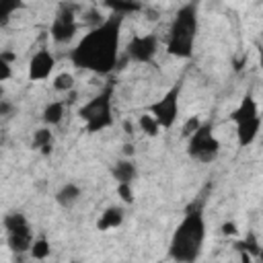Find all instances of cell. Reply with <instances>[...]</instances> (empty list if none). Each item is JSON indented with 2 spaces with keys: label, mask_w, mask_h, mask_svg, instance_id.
Instances as JSON below:
<instances>
[{
  "label": "cell",
  "mask_w": 263,
  "mask_h": 263,
  "mask_svg": "<svg viewBox=\"0 0 263 263\" xmlns=\"http://www.w3.org/2000/svg\"><path fill=\"white\" fill-rule=\"evenodd\" d=\"M123 18L119 14H109L103 25L90 29L70 51V62L99 76H107L115 70L119 62V41Z\"/></svg>",
  "instance_id": "obj_1"
},
{
  "label": "cell",
  "mask_w": 263,
  "mask_h": 263,
  "mask_svg": "<svg viewBox=\"0 0 263 263\" xmlns=\"http://www.w3.org/2000/svg\"><path fill=\"white\" fill-rule=\"evenodd\" d=\"M208 226L201 210H189L183 220L177 224L171 242H168V257L175 263H193L201 255L205 242Z\"/></svg>",
  "instance_id": "obj_2"
},
{
  "label": "cell",
  "mask_w": 263,
  "mask_h": 263,
  "mask_svg": "<svg viewBox=\"0 0 263 263\" xmlns=\"http://www.w3.org/2000/svg\"><path fill=\"white\" fill-rule=\"evenodd\" d=\"M199 31V21H197V6L193 2L183 4L177 12L175 18L168 27L166 35V51L175 58L189 60L195 49V39Z\"/></svg>",
  "instance_id": "obj_3"
},
{
  "label": "cell",
  "mask_w": 263,
  "mask_h": 263,
  "mask_svg": "<svg viewBox=\"0 0 263 263\" xmlns=\"http://www.w3.org/2000/svg\"><path fill=\"white\" fill-rule=\"evenodd\" d=\"M111 97H113V88L107 86L105 90L95 95L90 101H86L78 109V117L84 121V129L88 134H97V132H103V129L113 125V103H111Z\"/></svg>",
  "instance_id": "obj_4"
},
{
  "label": "cell",
  "mask_w": 263,
  "mask_h": 263,
  "mask_svg": "<svg viewBox=\"0 0 263 263\" xmlns=\"http://www.w3.org/2000/svg\"><path fill=\"white\" fill-rule=\"evenodd\" d=\"M187 154L191 160L210 164L220 154V140L214 136V127L210 121H205L189 140H187Z\"/></svg>",
  "instance_id": "obj_5"
},
{
  "label": "cell",
  "mask_w": 263,
  "mask_h": 263,
  "mask_svg": "<svg viewBox=\"0 0 263 263\" xmlns=\"http://www.w3.org/2000/svg\"><path fill=\"white\" fill-rule=\"evenodd\" d=\"M183 82H175L162 97H158L154 103L148 105L146 113H150L162 129H171L179 119V99H181Z\"/></svg>",
  "instance_id": "obj_6"
},
{
  "label": "cell",
  "mask_w": 263,
  "mask_h": 263,
  "mask_svg": "<svg viewBox=\"0 0 263 263\" xmlns=\"http://www.w3.org/2000/svg\"><path fill=\"white\" fill-rule=\"evenodd\" d=\"M4 230H6V242L12 253H29L33 245V232L27 216L23 212H10L4 216Z\"/></svg>",
  "instance_id": "obj_7"
},
{
  "label": "cell",
  "mask_w": 263,
  "mask_h": 263,
  "mask_svg": "<svg viewBox=\"0 0 263 263\" xmlns=\"http://www.w3.org/2000/svg\"><path fill=\"white\" fill-rule=\"evenodd\" d=\"M78 33V21H76V12L74 6L70 4H60L51 27H49V35L58 45H66L70 43Z\"/></svg>",
  "instance_id": "obj_8"
},
{
  "label": "cell",
  "mask_w": 263,
  "mask_h": 263,
  "mask_svg": "<svg viewBox=\"0 0 263 263\" xmlns=\"http://www.w3.org/2000/svg\"><path fill=\"white\" fill-rule=\"evenodd\" d=\"M125 53H127L129 60H134L138 64H150L158 53V37L154 33L134 35L127 41Z\"/></svg>",
  "instance_id": "obj_9"
},
{
  "label": "cell",
  "mask_w": 263,
  "mask_h": 263,
  "mask_svg": "<svg viewBox=\"0 0 263 263\" xmlns=\"http://www.w3.org/2000/svg\"><path fill=\"white\" fill-rule=\"evenodd\" d=\"M55 68V58L49 49H39L31 55L29 60V70H27V76L31 82H41V80H47L49 74L53 72Z\"/></svg>",
  "instance_id": "obj_10"
},
{
  "label": "cell",
  "mask_w": 263,
  "mask_h": 263,
  "mask_svg": "<svg viewBox=\"0 0 263 263\" xmlns=\"http://www.w3.org/2000/svg\"><path fill=\"white\" fill-rule=\"evenodd\" d=\"M261 123H263L261 115L253 117V119H247L242 123H236V142H238L240 148H247L257 140V136L261 132Z\"/></svg>",
  "instance_id": "obj_11"
},
{
  "label": "cell",
  "mask_w": 263,
  "mask_h": 263,
  "mask_svg": "<svg viewBox=\"0 0 263 263\" xmlns=\"http://www.w3.org/2000/svg\"><path fill=\"white\" fill-rule=\"evenodd\" d=\"M259 115H261V113H259V105H257L255 97H253L251 92H247V95L240 99L238 107L230 113V119H232L234 125H236V123H242V121L253 119V117H259Z\"/></svg>",
  "instance_id": "obj_12"
},
{
  "label": "cell",
  "mask_w": 263,
  "mask_h": 263,
  "mask_svg": "<svg viewBox=\"0 0 263 263\" xmlns=\"http://www.w3.org/2000/svg\"><path fill=\"white\" fill-rule=\"evenodd\" d=\"M123 218H125V212H123L121 205H109V208H105L103 214L99 216L97 228H99L101 232L113 230V228H117V226L123 224Z\"/></svg>",
  "instance_id": "obj_13"
},
{
  "label": "cell",
  "mask_w": 263,
  "mask_h": 263,
  "mask_svg": "<svg viewBox=\"0 0 263 263\" xmlns=\"http://www.w3.org/2000/svg\"><path fill=\"white\" fill-rule=\"evenodd\" d=\"M111 175L117 181V185L119 183H134L138 179V164L134 162V158H121L113 164Z\"/></svg>",
  "instance_id": "obj_14"
},
{
  "label": "cell",
  "mask_w": 263,
  "mask_h": 263,
  "mask_svg": "<svg viewBox=\"0 0 263 263\" xmlns=\"http://www.w3.org/2000/svg\"><path fill=\"white\" fill-rule=\"evenodd\" d=\"M82 197V189L76 183H66L55 191V203L64 210H70L78 203V199Z\"/></svg>",
  "instance_id": "obj_15"
},
{
  "label": "cell",
  "mask_w": 263,
  "mask_h": 263,
  "mask_svg": "<svg viewBox=\"0 0 263 263\" xmlns=\"http://www.w3.org/2000/svg\"><path fill=\"white\" fill-rule=\"evenodd\" d=\"M31 146L35 150H39L43 156H49L51 150H53V132L45 125V127H37L33 132V140H31Z\"/></svg>",
  "instance_id": "obj_16"
},
{
  "label": "cell",
  "mask_w": 263,
  "mask_h": 263,
  "mask_svg": "<svg viewBox=\"0 0 263 263\" xmlns=\"http://www.w3.org/2000/svg\"><path fill=\"white\" fill-rule=\"evenodd\" d=\"M64 111H66V103H64V101H51V103H47V105L43 107L41 119H43V123H45L47 127L60 125L62 119H64Z\"/></svg>",
  "instance_id": "obj_17"
},
{
  "label": "cell",
  "mask_w": 263,
  "mask_h": 263,
  "mask_svg": "<svg viewBox=\"0 0 263 263\" xmlns=\"http://www.w3.org/2000/svg\"><path fill=\"white\" fill-rule=\"evenodd\" d=\"M105 6L111 10V14H119V16H127V14L144 10V4H140V2H121V0L105 2Z\"/></svg>",
  "instance_id": "obj_18"
},
{
  "label": "cell",
  "mask_w": 263,
  "mask_h": 263,
  "mask_svg": "<svg viewBox=\"0 0 263 263\" xmlns=\"http://www.w3.org/2000/svg\"><path fill=\"white\" fill-rule=\"evenodd\" d=\"M49 253H51V245H49V240L43 238V236L35 238L33 245H31V251H29V255H31L35 261H45V259L49 257Z\"/></svg>",
  "instance_id": "obj_19"
},
{
  "label": "cell",
  "mask_w": 263,
  "mask_h": 263,
  "mask_svg": "<svg viewBox=\"0 0 263 263\" xmlns=\"http://www.w3.org/2000/svg\"><path fill=\"white\" fill-rule=\"evenodd\" d=\"M138 127H140V132H144V134L150 136V138L158 136V132L162 129V127L158 125V121H156L150 113H142V115L138 117Z\"/></svg>",
  "instance_id": "obj_20"
},
{
  "label": "cell",
  "mask_w": 263,
  "mask_h": 263,
  "mask_svg": "<svg viewBox=\"0 0 263 263\" xmlns=\"http://www.w3.org/2000/svg\"><path fill=\"white\" fill-rule=\"evenodd\" d=\"M74 84H76V80L70 72H60L53 78V90H58V92H72Z\"/></svg>",
  "instance_id": "obj_21"
},
{
  "label": "cell",
  "mask_w": 263,
  "mask_h": 263,
  "mask_svg": "<svg viewBox=\"0 0 263 263\" xmlns=\"http://www.w3.org/2000/svg\"><path fill=\"white\" fill-rule=\"evenodd\" d=\"M201 125H203V121H201L197 115H191V117H187V119H185L183 129H181V136L189 140V138H191V136H193V134H195V132H197Z\"/></svg>",
  "instance_id": "obj_22"
},
{
  "label": "cell",
  "mask_w": 263,
  "mask_h": 263,
  "mask_svg": "<svg viewBox=\"0 0 263 263\" xmlns=\"http://www.w3.org/2000/svg\"><path fill=\"white\" fill-rule=\"evenodd\" d=\"M115 191H117V195L121 197V201H125V203H134V187H132V183H119L117 187H115Z\"/></svg>",
  "instance_id": "obj_23"
},
{
  "label": "cell",
  "mask_w": 263,
  "mask_h": 263,
  "mask_svg": "<svg viewBox=\"0 0 263 263\" xmlns=\"http://www.w3.org/2000/svg\"><path fill=\"white\" fill-rule=\"evenodd\" d=\"M12 76V64H6L0 60V82H6Z\"/></svg>",
  "instance_id": "obj_24"
},
{
  "label": "cell",
  "mask_w": 263,
  "mask_h": 263,
  "mask_svg": "<svg viewBox=\"0 0 263 263\" xmlns=\"http://www.w3.org/2000/svg\"><path fill=\"white\" fill-rule=\"evenodd\" d=\"M220 232H222L224 236H234V234L238 232V226H236V222H224V224L220 226Z\"/></svg>",
  "instance_id": "obj_25"
},
{
  "label": "cell",
  "mask_w": 263,
  "mask_h": 263,
  "mask_svg": "<svg viewBox=\"0 0 263 263\" xmlns=\"http://www.w3.org/2000/svg\"><path fill=\"white\" fill-rule=\"evenodd\" d=\"M0 60L6 62V64H12L16 60V53H12V51H0Z\"/></svg>",
  "instance_id": "obj_26"
},
{
  "label": "cell",
  "mask_w": 263,
  "mask_h": 263,
  "mask_svg": "<svg viewBox=\"0 0 263 263\" xmlns=\"http://www.w3.org/2000/svg\"><path fill=\"white\" fill-rule=\"evenodd\" d=\"M8 111H10V105H8L6 99H2L0 101V115H8Z\"/></svg>",
  "instance_id": "obj_27"
},
{
  "label": "cell",
  "mask_w": 263,
  "mask_h": 263,
  "mask_svg": "<svg viewBox=\"0 0 263 263\" xmlns=\"http://www.w3.org/2000/svg\"><path fill=\"white\" fill-rule=\"evenodd\" d=\"M123 129H125V134H134V129H136V125H134V121H129V119H125V121H123Z\"/></svg>",
  "instance_id": "obj_28"
},
{
  "label": "cell",
  "mask_w": 263,
  "mask_h": 263,
  "mask_svg": "<svg viewBox=\"0 0 263 263\" xmlns=\"http://www.w3.org/2000/svg\"><path fill=\"white\" fill-rule=\"evenodd\" d=\"M123 154L125 156H134V146L132 144H123Z\"/></svg>",
  "instance_id": "obj_29"
},
{
  "label": "cell",
  "mask_w": 263,
  "mask_h": 263,
  "mask_svg": "<svg viewBox=\"0 0 263 263\" xmlns=\"http://www.w3.org/2000/svg\"><path fill=\"white\" fill-rule=\"evenodd\" d=\"M259 68L263 70V47H259Z\"/></svg>",
  "instance_id": "obj_30"
},
{
  "label": "cell",
  "mask_w": 263,
  "mask_h": 263,
  "mask_svg": "<svg viewBox=\"0 0 263 263\" xmlns=\"http://www.w3.org/2000/svg\"><path fill=\"white\" fill-rule=\"evenodd\" d=\"M72 263H76V261H72Z\"/></svg>",
  "instance_id": "obj_31"
},
{
  "label": "cell",
  "mask_w": 263,
  "mask_h": 263,
  "mask_svg": "<svg viewBox=\"0 0 263 263\" xmlns=\"http://www.w3.org/2000/svg\"><path fill=\"white\" fill-rule=\"evenodd\" d=\"M123 263H125V261H123Z\"/></svg>",
  "instance_id": "obj_32"
}]
</instances>
